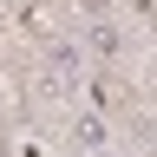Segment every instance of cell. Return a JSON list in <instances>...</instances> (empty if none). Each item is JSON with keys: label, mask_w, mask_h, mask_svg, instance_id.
Returning <instances> with one entry per match:
<instances>
[{"label": "cell", "mask_w": 157, "mask_h": 157, "mask_svg": "<svg viewBox=\"0 0 157 157\" xmlns=\"http://www.w3.org/2000/svg\"><path fill=\"white\" fill-rule=\"evenodd\" d=\"M66 144H72L78 157H85V151H105V144H111V124H105L98 111H78L72 124H66Z\"/></svg>", "instance_id": "obj_3"}, {"label": "cell", "mask_w": 157, "mask_h": 157, "mask_svg": "<svg viewBox=\"0 0 157 157\" xmlns=\"http://www.w3.org/2000/svg\"><path fill=\"white\" fill-rule=\"evenodd\" d=\"M72 7H78V20H111V13H118L111 0H72Z\"/></svg>", "instance_id": "obj_4"}, {"label": "cell", "mask_w": 157, "mask_h": 157, "mask_svg": "<svg viewBox=\"0 0 157 157\" xmlns=\"http://www.w3.org/2000/svg\"><path fill=\"white\" fill-rule=\"evenodd\" d=\"M78 39H85V59H92V66H124V59H131V26L118 13L111 20H85Z\"/></svg>", "instance_id": "obj_2"}, {"label": "cell", "mask_w": 157, "mask_h": 157, "mask_svg": "<svg viewBox=\"0 0 157 157\" xmlns=\"http://www.w3.org/2000/svg\"><path fill=\"white\" fill-rule=\"evenodd\" d=\"M85 157H118V151H111V144H105V151H85Z\"/></svg>", "instance_id": "obj_5"}, {"label": "cell", "mask_w": 157, "mask_h": 157, "mask_svg": "<svg viewBox=\"0 0 157 157\" xmlns=\"http://www.w3.org/2000/svg\"><path fill=\"white\" fill-rule=\"evenodd\" d=\"M39 66H46L52 85L92 78V59H85V39H78V33H39Z\"/></svg>", "instance_id": "obj_1"}]
</instances>
